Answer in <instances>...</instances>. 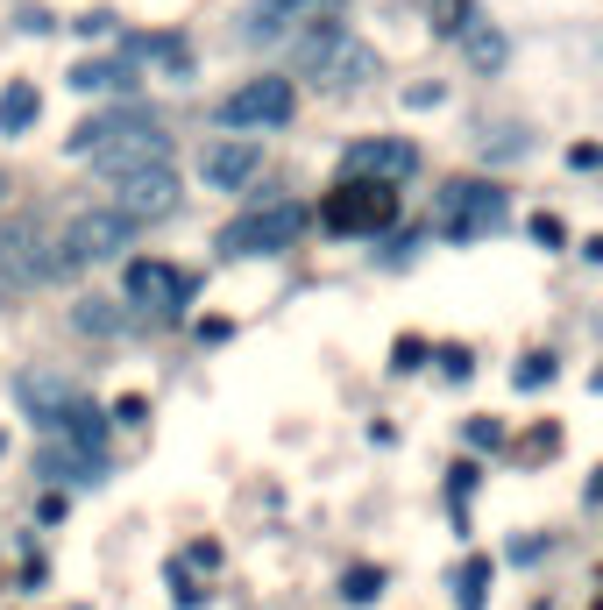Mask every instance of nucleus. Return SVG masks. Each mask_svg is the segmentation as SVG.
<instances>
[{
	"label": "nucleus",
	"mask_w": 603,
	"mask_h": 610,
	"mask_svg": "<svg viewBox=\"0 0 603 610\" xmlns=\"http://www.w3.org/2000/svg\"><path fill=\"white\" fill-rule=\"evenodd\" d=\"M199 178H206L213 192H242V185H256V178H263V142H249V135L206 142V149H199Z\"/></svg>",
	"instance_id": "6e6552de"
},
{
	"label": "nucleus",
	"mask_w": 603,
	"mask_h": 610,
	"mask_svg": "<svg viewBox=\"0 0 603 610\" xmlns=\"http://www.w3.org/2000/svg\"><path fill=\"white\" fill-rule=\"evenodd\" d=\"M298 71H313L327 86H362V79H376V50L355 43L341 22H320L306 43H298Z\"/></svg>",
	"instance_id": "20e7f679"
},
{
	"label": "nucleus",
	"mask_w": 603,
	"mask_h": 610,
	"mask_svg": "<svg viewBox=\"0 0 603 610\" xmlns=\"http://www.w3.org/2000/svg\"><path fill=\"white\" fill-rule=\"evenodd\" d=\"M79 327H86V334H114V327H121V313L93 298V305H79Z\"/></svg>",
	"instance_id": "6ab92c4d"
},
{
	"label": "nucleus",
	"mask_w": 603,
	"mask_h": 610,
	"mask_svg": "<svg viewBox=\"0 0 603 610\" xmlns=\"http://www.w3.org/2000/svg\"><path fill=\"white\" fill-rule=\"evenodd\" d=\"M185 270H171V263H128V298L135 305H157V313H178L185 305Z\"/></svg>",
	"instance_id": "9d476101"
},
{
	"label": "nucleus",
	"mask_w": 603,
	"mask_h": 610,
	"mask_svg": "<svg viewBox=\"0 0 603 610\" xmlns=\"http://www.w3.org/2000/svg\"><path fill=\"white\" fill-rule=\"evenodd\" d=\"M71 86H79V93H128V86H135V71H128V64H100V57H86V64H71Z\"/></svg>",
	"instance_id": "2eb2a0df"
},
{
	"label": "nucleus",
	"mask_w": 603,
	"mask_h": 610,
	"mask_svg": "<svg viewBox=\"0 0 603 610\" xmlns=\"http://www.w3.org/2000/svg\"><path fill=\"white\" fill-rule=\"evenodd\" d=\"M412 164H419L412 142H355V149H348V178H369V171H376V178L391 185V178H405Z\"/></svg>",
	"instance_id": "f8f14e48"
},
{
	"label": "nucleus",
	"mask_w": 603,
	"mask_h": 610,
	"mask_svg": "<svg viewBox=\"0 0 603 610\" xmlns=\"http://www.w3.org/2000/svg\"><path fill=\"white\" fill-rule=\"evenodd\" d=\"M440 369H447V384H462L476 362H469V348H440Z\"/></svg>",
	"instance_id": "412c9836"
},
{
	"label": "nucleus",
	"mask_w": 603,
	"mask_h": 610,
	"mask_svg": "<svg viewBox=\"0 0 603 610\" xmlns=\"http://www.w3.org/2000/svg\"><path fill=\"white\" fill-rule=\"evenodd\" d=\"M320 8H327V0H256L242 36H249V43H277V36L298 22V15H320Z\"/></svg>",
	"instance_id": "ddd939ff"
},
{
	"label": "nucleus",
	"mask_w": 603,
	"mask_h": 610,
	"mask_svg": "<svg viewBox=\"0 0 603 610\" xmlns=\"http://www.w3.org/2000/svg\"><path fill=\"white\" fill-rule=\"evenodd\" d=\"M306 235V206L298 199H270V206H249L220 227V256H277Z\"/></svg>",
	"instance_id": "7ed1b4c3"
},
{
	"label": "nucleus",
	"mask_w": 603,
	"mask_h": 610,
	"mask_svg": "<svg viewBox=\"0 0 603 610\" xmlns=\"http://www.w3.org/2000/svg\"><path fill=\"white\" fill-rule=\"evenodd\" d=\"M462 610H476V596H483V582H490V561H462Z\"/></svg>",
	"instance_id": "a211bd4d"
},
{
	"label": "nucleus",
	"mask_w": 603,
	"mask_h": 610,
	"mask_svg": "<svg viewBox=\"0 0 603 610\" xmlns=\"http://www.w3.org/2000/svg\"><path fill=\"white\" fill-rule=\"evenodd\" d=\"M107 185H114V213H128V220H164L171 206H178V178H171V164H128V171H107Z\"/></svg>",
	"instance_id": "423d86ee"
},
{
	"label": "nucleus",
	"mask_w": 603,
	"mask_h": 610,
	"mask_svg": "<svg viewBox=\"0 0 603 610\" xmlns=\"http://www.w3.org/2000/svg\"><path fill=\"white\" fill-rule=\"evenodd\" d=\"M376 589H384V575H376V568H348V582H341V596H348V603H369Z\"/></svg>",
	"instance_id": "f3484780"
},
{
	"label": "nucleus",
	"mask_w": 603,
	"mask_h": 610,
	"mask_svg": "<svg viewBox=\"0 0 603 610\" xmlns=\"http://www.w3.org/2000/svg\"><path fill=\"white\" fill-rule=\"evenodd\" d=\"M135 227L142 220H128V213H114V206H93V213H79L64 227V235L50 242V277H71V270H86V263H114L128 242H135Z\"/></svg>",
	"instance_id": "f257e3e1"
},
{
	"label": "nucleus",
	"mask_w": 603,
	"mask_h": 610,
	"mask_svg": "<svg viewBox=\"0 0 603 610\" xmlns=\"http://www.w3.org/2000/svg\"><path fill=\"white\" fill-rule=\"evenodd\" d=\"M469 57H476V64H497L504 43H497V36H469Z\"/></svg>",
	"instance_id": "5701e85b"
},
{
	"label": "nucleus",
	"mask_w": 603,
	"mask_h": 610,
	"mask_svg": "<svg viewBox=\"0 0 603 610\" xmlns=\"http://www.w3.org/2000/svg\"><path fill=\"white\" fill-rule=\"evenodd\" d=\"M504 220H511V206H504L497 185L455 178V185L433 192V235H447V242H483V235H497Z\"/></svg>",
	"instance_id": "f03ea898"
},
{
	"label": "nucleus",
	"mask_w": 603,
	"mask_h": 610,
	"mask_svg": "<svg viewBox=\"0 0 603 610\" xmlns=\"http://www.w3.org/2000/svg\"><path fill=\"white\" fill-rule=\"evenodd\" d=\"M36 476H43V483H100V476H107V454L43 440V447H36Z\"/></svg>",
	"instance_id": "9b49d317"
},
{
	"label": "nucleus",
	"mask_w": 603,
	"mask_h": 610,
	"mask_svg": "<svg viewBox=\"0 0 603 610\" xmlns=\"http://www.w3.org/2000/svg\"><path fill=\"white\" fill-rule=\"evenodd\" d=\"M533 242H547V249H561V242H568V227H561L554 213H533Z\"/></svg>",
	"instance_id": "aec40b11"
},
{
	"label": "nucleus",
	"mask_w": 603,
	"mask_h": 610,
	"mask_svg": "<svg viewBox=\"0 0 603 610\" xmlns=\"http://www.w3.org/2000/svg\"><path fill=\"white\" fill-rule=\"evenodd\" d=\"M71 29H79V36H107V29H114V15H79Z\"/></svg>",
	"instance_id": "b1692460"
},
{
	"label": "nucleus",
	"mask_w": 603,
	"mask_h": 610,
	"mask_svg": "<svg viewBox=\"0 0 603 610\" xmlns=\"http://www.w3.org/2000/svg\"><path fill=\"white\" fill-rule=\"evenodd\" d=\"M36 114H43L36 86H29V79H8V93H0V135H29Z\"/></svg>",
	"instance_id": "4468645a"
},
{
	"label": "nucleus",
	"mask_w": 603,
	"mask_h": 610,
	"mask_svg": "<svg viewBox=\"0 0 603 610\" xmlns=\"http://www.w3.org/2000/svg\"><path fill=\"white\" fill-rule=\"evenodd\" d=\"M291 107H298L291 79H249L213 107V121L220 128H277V121H291Z\"/></svg>",
	"instance_id": "0eeeda50"
},
{
	"label": "nucleus",
	"mask_w": 603,
	"mask_h": 610,
	"mask_svg": "<svg viewBox=\"0 0 603 610\" xmlns=\"http://www.w3.org/2000/svg\"><path fill=\"white\" fill-rule=\"evenodd\" d=\"M497 440H504L497 419H469V447H497Z\"/></svg>",
	"instance_id": "4be33fe9"
},
{
	"label": "nucleus",
	"mask_w": 603,
	"mask_h": 610,
	"mask_svg": "<svg viewBox=\"0 0 603 610\" xmlns=\"http://www.w3.org/2000/svg\"><path fill=\"white\" fill-rule=\"evenodd\" d=\"M540 384H554V355H525L518 362V391H540Z\"/></svg>",
	"instance_id": "dca6fc26"
},
{
	"label": "nucleus",
	"mask_w": 603,
	"mask_h": 610,
	"mask_svg": "<svg viewBox=\"0 0 603 610\" xmlns=\"http://www.w3.org/2000/svg\"><path fill=\"white\" fill-rule=\"evenodd\" d=\"M0 192H8V178H0Z\"/></svg>",
	"instance_id": "393cba45"
},
{
	"label": "nucleus",
	"mask_w": 603,
	"mask_h": 610,
	"mask_svg": "<svg viewBox=\"0 0 603 610\" xmlns=\"http://www.w3.org/2000/svg\"><path fill=\"white\" fill-rule=\"evenodd\" d=\"M320 220L334 227V235H376V227H391L398 220V192L384 185V178H348L327 206H320Z\"/></svg>",
	"instance_id": "39448f33"
},
{
	"label": "nucleus",
	"mask_w": 603,
	"mask_h": 610,
	"mask_svg": "<svg viewBox=\"0 0 603 610\" xmlns=\"http://www.w3.org/2000/svg\"><path fill=\"white\" fill-rule=\"evenodd\" d=\"M15 398H22V412L50 433L71 405H79V384H71V376H22V384H15Z\"/></svg>",
	"instance_id": "1a4fd4ad"
}]
</instances>
